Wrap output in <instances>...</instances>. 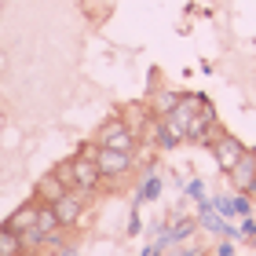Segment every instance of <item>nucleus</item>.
I'll return each instance as SVG.
<instances>
[{
    "instance_id": "nucleus-4",
    "label": "nucleus",
    "mask_w": 256,
    "mask_h": 256,
    "mask_svg": "<svg viewBox=\"0 0 256 256\" xmlns=\"http://www.w3.org/2000/svg\"><path fill=\"white\" fill-rule=\"evenodd\" d=\"M208 154H212V161H216V168H220V172H230V168H234V161L246 154V143H242L238 136H230L227 128H224V132H220L212 143H208Z\"/></svg>"
},
{
    "instance_id": "nucleus-16",
    "label": "nucleus",
    "mask_w": 256,
    "mask_h": 256,
    "mask_svg": "<svg viewBox=\"0 0 256 256\" xmlns=\"http://www.w3.org/2000/svg\"><path fill=\"white\" fill-rule=\"evenodd\" d=\"M212 208H216V216H224V220H234V224H238L234 194H216V198H212Z\"/></svg>"
},
{
    "instance_id": "nucleus-8",
    "label": "nucleus",
    "mask_w": 256,
    "mask_h": 256,
    "mask_svg": "<svg viewBox=\"0 0 256 256\" xmlns=\"http://www.w3.org/2000/svg\"><path fill=\"white\" fill-rule=\"evenodd\" d=\"M55 208V216H59V224H62V230H74L80 220H84V208H88V198L84 194H77V190H66L59 202L52 205Z\"/></svg>"
},
{
    "instance_id": "nucleus-1",
    "label": "nucleus",
    "mask_w": 256,
    "mask_h": 256,
    "mask_svg": "<svg viewBox=\"0 0 256 256\" xmlns=\"http://www.w3.org/2000/svg\"><path fill=\"white\" fill-rule=\"evenodd\" d=\"M92 143H84L77 150L74 158H66V161H59L52 172L59 176L62 183H66V190H77V194H84L88 202L96 194H102L106 190V183H102V172H99V165H96V158H92Z\"/></svg>"
},
{
    "instance_id": "nucleus-11",
    "label": "nucleus",
    "mask_w": 256,
    "mask_h": 256,
    "mask_svg": "<svg viewBox=\"0 0 256 256\" xmlns=\"http://www.w3.org/2000/svg\"><path fill=\"white\" fill-rule=\"evenodd\" d=\"M161 194H165V180H161L154 168H146V176L139 180V187H136V205H154Z\"/></svg>"
},
{
    "instance_id": "nucleus-24",
    "label": "nucleus",
    "mask_w": 256,
    "mask_h": 256,
    "mask_svg": "<svg viewBox=\"0 0 256 256\" xmlns=\"http://www.w3.org/2000/svg\"><path fill=\"white\" fill-rule=\"evenodd\" d=\"M55 256H80V249H77V246H62V249L55 252Z\"/></svg>"
},
{
    "instance_id": "nucleus-20",
    "label": "nucleus",
    "mask_w": 256,
    "mask_h": 256,
    "mask_svg": "<svg viewBox=\"0 0 256 256\" xmlns=\"http://www.w3.org/2000/svg\"><path fill=\"white\" fill-rule=\"evenodd\" d=\"M212 256H238V246L230 238H220V246L212 249Z\"/></svg>"
},
{
    "instance_id": "nucleus-14",
    "label": "nucleus",
    "mask_w": 256,
    "mask_h": 256,
    "mask_svg": "<svg viewBox=\"0 0 256 256\" xmlns=\"http://www.w3.org/2000/svg\"><path fill=\"white\" fill-rule=\"evenodd\" d=\"M18 238H22V252H26V256H48V249H44V238H48V234H40L37 227L22 230Z\"/></svg>"
},
{
    "instance_id": "nucleus-15",
    "label": "nucleus",
    "mask_w": 256,
    "mask_h": 256,
    "mask_svg": "<svg viewBox=\"0 0 256 256\" xmlns=\"http://www.w3.org/2000/svg\"><path fill=\"white\" fill-rule=\"evenodd\" d=\"M0 256H26L22 252V238L8 224H0Z\"/></svg>"
},
{
    "instance_id": "nucleus-2",
    "label": "nucleus",
    "mask_w": 256,
    "mask_h": 256,
    "mask_svg": "<svg viewBox=\"0 0 256 256\" xmlns=\"http://www.w3.org/2000/svg\"><path fill=\"white\" fill-rule=\"evenodd\" d=\"M92 143L96 146H110V150H124V154H139V136L121 121V114H114V118H106L96 136H92Z\"/></svg>"
},
{
    "instance_id": "nucleus-23",
    "label": "nucleus",
    "mask_w": 256,
    "mask_h": 256,
    "mask_svg": "<svg viewBox=\"0 0 256 256\" xmlns=\"http://www.w3.org/2000/svg\"><path fill=\"white\" fill-rule=\"evenodd\" d=\"M139 256H165V252H161V249L154 246V242H150V246H143V249H139Z\"/></svg>"
},
{
    "instance_id": "nucleus-17",
    "label": "nucleus",
    "mask_w": 256,
    "mask_h": 256,
    "mask_svg": "<svg viewBox=\"0 0 256 256\" xmlns=\"http://www.w3.org/2000/svg\"><path fill=\"white\" fill-rule=\"evenodd\" d=\"M183 194H187L190 202H202V198H208V187H205V180H202V176H190V180H187V187H183Z\"/></svg>"
},
{
    "instance_id": "nucleus-18",
    "label": "nucleus",
    "mask_w": 256,
    "mask_h": 256,
    "mask_svg": "<svg viewBox=\"0 0 256 256\" xmlns=\"http://www.w3.org/2000/svg\"><path fill=\"white\" fill-rule=\"evenodd\" d=\"M252 234H256V216H242V220H238V238L249 242Z\"/></svg>"
},
{
    "instance_id": "nucleus-6",
    "label": "nucleus",
    "mask_w": 256,
    "mask_h": 256,
    "mask_svg": "<svg viewBox=\"0 0 256 256\" xmlns=\"http://www.w3.org/2000/svg\"><path fill=\"white\" fill-rule=\"evenodd\" d=\"M139 143H143V146H154V150H161V154H168V150H176L183 139L168 128V121H165V118H150V121H146V128L139 132Z\"/></svg>"
},
{
    "instance_id": "nucleus-10",
    "label": "nucleus",
    "mask_w": 256,
    "mask_h": 256,
    "mask_svg": "<svg viewBox=\"0 0 256 256\" xmlns=\"http://www.w3.org/2000/svg\"><path fill=\"white\" fill-rule=\"evenodd\" d=\"M176 102H180V92L176 88H150L146 110H150V118H168Z\"/></svg>"
},
{
    "instance_id": "nucleus-21",
    "label": "nucleus",
    "mask_w": 256,
    "mask_h": 256,
    "mask_svg": "<svg viewBox=\"0 0 256 256\" xmlns=\"http://www.w3.org/2000/svg\"><path fill=\"white\" fill-rule=\"evenodd\" d=\"M139 227H143V220H139V205L128 208V234H139Z\"/></svg>"
},
{
    "instance_id": "nucleus-12",
    "label": "nucleus",
    "mask_w": 256,
    "mask_h": 256,
    "mask_svg": "<svg viewBox=\"0 0 256 256\" xmlns=\"http://www.w3.org/2000/svg\"><path fill=\"white\" fill-rule=\"evenodd\" d=\"M4 224H8L11 230H15V234H22V230H30L33 224H37V202L30 198V202H26V205H18L15 212H11V216L4 220Z\"/></svg>"
},
{
    "instance_id": "nucleus-9",
    "label": "nucleus",
    "mask_w": 256,
    "mask_h": 256,
    "mask_svg": "<svg viewBox=\"0 0 256 256\" xmlns=\"http://www.w3.org/2000/svg\"><path fill=\"white\" fill-rule=\"evenodd\" d=\"M62 194H66V183L55 176V172H44V176H37V183H33V202L37 205H55Z\"/></svg>"
},
{
    "instance_id": "nucleus-5",
    "label": "nucleus",
    "mask_w": 256,
    "mask_h": 256,
    "mask_svg": "<svg viewBox=\"0 0 256 256\" xmlns=\"http://www.w3.org/2000/svg\"><path fill=\"white\" fill-rule=\"evenodd\" d=\"M227 180H230V194H249L252 198V190H256V150L246 146V154L227 172Z\"/></svg>"
},
{
    "instance_id": "nucleus-25",
    "label": "nucleus",
    "mask_w": 256,
    "mask_h": 256,
    "mask_svg": "<svg viewBox=\"0 0 256 256\" xmlns=\"http://www.w3.org/2000/svg\"><path fill=\"white\" fill-rule=\"evenodd\" d=\"M249 246H252V249H256V234H252V238H249Z\"/></svg>"
},
{
    "instance_id": "nucleus-26",
    "label": "nucleus",
    "mask_w": 256,
    "mask_h": 256,
    "mask_svg": "<svg viewBox=\"0 0 256 256\" xmlns=\"http://www.w3.org/2000/svg\"><path fill=\"white\" fill-rule=\"evenodd\" d=\"M198 256H212V252H198Z\"/></svg>"
},
{
    "instance_id": "nucleus-13",
    "label": "nucleus",
    "mask_w": 256,
    "mask_h": 256,
    "mask_svg": "<svg viewBox=\"0 0 256 256\" xmlns=\"http://www.w3.org/2000/svg\"><path fill=\"white\" fill-rule=\"evenodd\" d=\"M40 230V234H59L62 224H59V216H55V208L52 205H37V224H33Z\"/></svg>"
},
{
    "instance_id": "nucleus-27",
    "label": "nucleus",
    "mask_w": 256,
    "mask_h": 256,
    "mask_svg": "<svg viewBox=\"0 0 256 256\" xmlns=\"http://www.w3.org/2000/svg\"><path fill=\"white\" fill-rule=\"evenodd\" d=\"M252 202H256V190H252Z\"/></svg>"
},
{
    "instance_id": "nucleus-22",
    "label": "nucleus",
    "mask_w": 256,
    "mask_h": 256,
    "mask_svg": "<svg viewBox=\"0 0 256 256\" xmlns=\"http://www.w3.org/2000/svg\"><path fill=\"white\" fill-rule=\"evenodd\" d=\"M198 252H202L198 246H190V242H183V246H176V249H168L165 256H198Z\"/></svg>"
},
{
    "instance_id": "nucleus-3",
    "label": "nucleus",
    "mask_w": 256,
    "mask_h": 256,
    "mask_svg": "<svg viewBox=\"0 0 256 256\" xmlns=\"http://www.w3.org/2000/svg\"><path fill=\"white\" fill-rule=\"evenodd\" d=\"M96 146V143H92ZM92 158H96V165L102 172V183L114 187V183H121L124 176H132L136 168V154H124V150H110V146H96L92 150Z\"/></svg>"
},
{
    "instance_id": "nucleus-19",
    "label": "nucleus",
    "mask_w": 256,
    "mask_h": 256,
    "mask_svg": "<svg viewBox=\"0 0 256 256\" xmlns=\"http://www.w3.org/2000/svg\"><path fill=\"white\" fill-rule=\"evenodd\" d=\"M252 205H256V202H252L249 194H234V208H238V220H242V216H252Z\"/></svg>"
},
{
    "instance_id": "nucleus-7",
    "label": "nucleus",
    "mask_w": 256,
    "mask_h": 256,
    "mask_svg": "<svg viewBox=\"0 0 256 256\" xmlns=\"http://www.w3.org/2000/svg\"><path fill=\"white\" fill-rule=\"evenodd\" d=\"M202 99L205 96H198V92H180V102L172 106V114H168V128L176 132L180 139L187 136V128H190V121H194V114H198V106H202Z\"/></svg>"
}]
</instances>
